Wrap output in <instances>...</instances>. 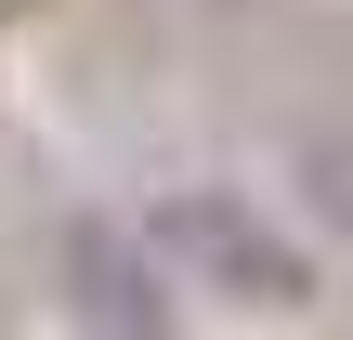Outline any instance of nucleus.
<instances>
[{
  "instance_id": "obj_1",
  "label": "nucleus",
  "mask_w": 353,
  "mask_h": 340,
  "mask_svg": "<svg viewBox=\"0 0 353 340\" xmlns=\"http://www.w3.org/2000/svg\"><path fill=\"white\" fill-rule=\"evenodd\" d=\"M157 262L170 275H196V288H223L236 314H301L314 301V249L301 236H275V210H249L236 183H183V197H157Z\"/></svg>"
},
{
  "instance_id": "obj_2",
  "label": "nucleus",
  "mask_w": 353,
  "mask_h": 340,
  "mask_svg": "<svg viewBox=\"0 0 353 340\" xmlns=\"http://www.w3.org/2000/svg\"><path fill=\"white\" fill-rule=\"evenodd\" d=\"M157 275H170L157 236L65 223V314H92V328H118V340H157V328H170V288H157Z\"/></svg>"
},
{
  "instance_id": "obj_3",
  "label": "nucleus",
  "mask_w": 353,
  "mask_h": 340,
  "mask_svg": "<svg viewBox=\"0 0 353 340\" xmlns=\"http://www.w3.org/2000/svg\"><path fill=\"white\" fill-rule=\"evenodd\" d=\"M301 197H314V223L353 236V144H301Z\"/></svg>"
}]
</instances>
